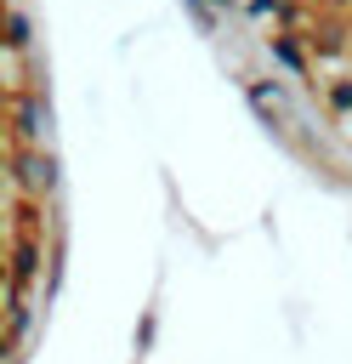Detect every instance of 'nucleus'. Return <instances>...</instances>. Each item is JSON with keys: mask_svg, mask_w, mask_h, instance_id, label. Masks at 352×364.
<instances>
[{"mask_svg": "<svg viewBox=\"0 0 352 364\" xmlns=\"http://www.w3.org/2000/svg\"><path fill=\"white\" fill-rule=\"evenodd\" d=\"M6 159H11V193L17 199H45L51 193L57 165H51L45 148H6Z\"/></svg>", "mask_w": 352, "mask_h": 364, "instance_id": "7ed1b4c3", "label": "nucleus"}, {"mask_svg": "<svg viewBox=\"0 0 352 364\" xmlns=\"http://www.w3.org/2000/svg\"><path fill=\"white\" fill-rule=\"evenodd\" d=\"M329 108L335 114H352V80H329Z\"/></svg>", "mask_w": 352, "mask_h": 364, "instance_id": "423d86ee", "label": "nucleus"}, {"mask_svg": "<svg viewBox=\"0 0 352 364\" xmlns=\"http://www.w3.org/2000/svg\"><path fill=\"white\" fill-rule=\"evenodd\" d=\"M273 51H278V63H290V68H307V57H301V46H295V40H273Z\"/></svg>", "mask_w": 352, "mask_h": 364, "instance_id": "0eeeda50", "label": "nucleus"}, {"mask_svg": "<svg viewBox=\"0 0 352 364\" xmlns=\"http://www.w3.org/2000/svg\"><path fill=\"white\" fill-rule=\"evenodd\" d=\"M250 102H255L267 119H278V114H284V91H278V85H267V80H250Z\"/></svg>", "mask_w": 352, "mask_h": 364, "instance_id": "39448f33", "label": "nucleus"}, {"mask_svg": "<svg viewBox=\"0 0 352 364\" xmlns=\"http://www.w3.org/2000/svg\"><path fill=\"white\" fill-rule=\"evenodd\" d=\"M193 6H199V23L210 28V0H193Z\"/></svg>", "mask_w": 352, "mask_h": 364, "instance_id": "6e6552de", "label": "nucleus"}, {"mask_svg": "<svg viewBox=\"0 0 352 364\" xmlns=\"http://www.w3.org/2000/svg\"><path fill=\"white\" fill-rule=\"evenodd\" d=\"M40 273H45V239H34V233H11V262H6L11 301H34Z\"/></svg>", "mask_w": 352, "mask_h": 364, "instance_id": "f03ea898", "label": "nucleus"}, {"mask_svg": "<svg viewBox=\"0 0 352 364\" xmlns=\"http://www.w3.org/2000/svg\"><path fill=\"white\" fill-rule=\"evenodd\" d=\"M6 125H11V148H45V131H51V114H45V97L40 91H6Z\"/></svg>", "mask_w": 352, "mask_h": 364, "instance_id": "f257e3e1", "label": "nucleus"}, {"mask_svg": "<svg viewBox=\"0 0 352 364\" xmlns=\"http://www.w3.org/2000/svg\"><path fill=\"white\" fill-rule=\"evenodd\" d=\"M28 46H34L28 11H23L17 0H6V51H11V63H23V57H28Z\"/></svg>", "mask_w": 352, "mask_h": 364, "instance_id": "20e7f679", "label": "nucleus"}]
</instances>
